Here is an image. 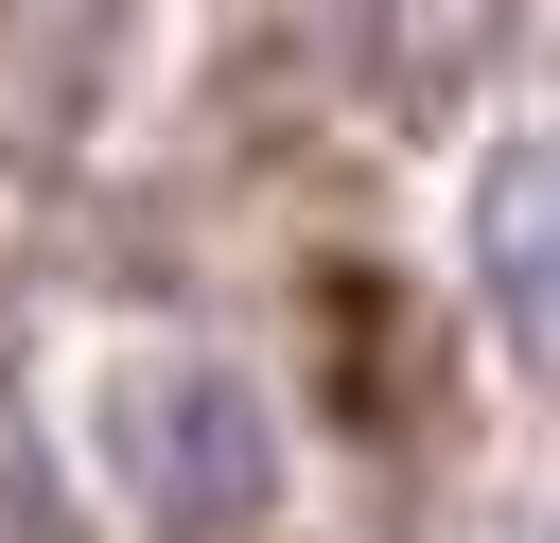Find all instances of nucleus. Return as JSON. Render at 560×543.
Wrapping results in <instances>:
<instances>
[{"label": "nucleus", "instance_id": "1", "mask_svg": "<svg viewBox=\"0 0 560 543\" xmlns=\"http://www.w3.org/2000/svg\"><path fill=\"white\" fill-rule=\"evenodd\" d=\"M88 455H105V490H122L158 543H228V525H262V490H280V403H262L228 350H122V368L88 385Z\"/></svg>", "mask_w": 560, "mask_h": 543}, {"label": "nucleus", "instance_id": "2", "mask_svg": "<svg viewBox=\"0 0 560 543\" xmlns=\"http://www.w3.org/2000/svg\"><path fill=\"white\" fill-rule=\"evenodd\" d=\"M472 298H490L508 368L560 385V123H525V140L472 158Z\"/></svg>", "mask_w": 560, "mask_h": 543}]
</instances>
